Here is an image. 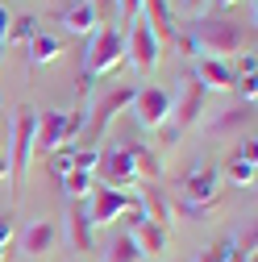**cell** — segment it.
Here are the masks:
<instances>
[{"instance_id":"obj_1","label":"cell","mask_w":258,"mask_h":262,"mask_svg":"<svg viewBox=\"0 0 258 262\" xmlns=\"http://www.w3.org/2000/svg\"><path fill=\"white\" fill-rule=\"evenodd\" d=\"M183 34L200 46V54L208 50V58H225V62L238 58V54L254 42V29H250V25H242V21H233V17H217V13H212V17H191Z\"/></svg>"},{"instance_id":"obj_2","label":"cell","mask_w":258,"mask_h":262,"mask_svg":"<svg viewBox=\"0 0 258 262\" xmlns=\"http://www.w3.org/2000/svg\"><path fill=\"white\" fill-rule=\"evenodd\" d=\"M34 121L38 108L34 104H17L13 113V134H9V179H13V200H21V183L29 175V158H34Z\"/></svg>"},{"instance_id":"obj_3","label":"cell","mask_w":258,"mask_h":262,"mask_svg":"<svg viewBox=\"0 0 258 262\" xmlns=\"http://www.w3.org/2000/svg\"><path fill=\"white\" fill-rule=\"evenodd\" d=\"M125 54V34L113 25H100L92 34V46H88V58H83V71H79V100H83V92L92 79H100L109 71H117V62Z\"/></svg>"},{"instance_id":"obj_4","label":"cell","mask_w":258,"mask_h":262,"mask_svg":"<svg viewBox=\"0 0 258 262\" xmlns=\"http://www.w3.org/2000/svg\"><path fill=\"white\" fill-rule=\"evenodd\" d=\"M83 104L75 108V113H38V121H34V154L42 150V154H54V150H62V146H71V138L83 129Z\"/></svg>"},{"instance_id":"obj_5","label":"cell","mask_w":258,"mask_h":262,"mask_svg":"<svg viewBox=\"0 0 258 262\" xmlns=\"http://www.w3.org/2000/svg\"><path fill=\"white\" fill-rule=\"evenodd\" d=\"M171 108H175V96L158 83H142L134 92V117L146 125V129H163L171 121Z\"/></svg>"},{"instance_id":"obj_6","label":"cell","mask_w":258,"mask_h":262,"mask_svg":"<svg viewBox=\"0 0 258 262\" xmlns=\"http://www.w3.org/2000/svg\"><path fill=\"white\" fill-rule=\"evenodd\" d=\"M125 54H129V62H134V71H138V75H150V71L158 67V54H163V42L154 38V29L146 25V17H138L134 25H129Z\"/></svg>"},{"instance_id":"obj_7","label":"cell","mask_w":258,"mask_h":262,"mask_svg":"<svg viewBox=\"0 0 258 262\" xmlns=\"http://www.w3.org/2000/svg\"><path fill=\"white\" fill-rule=\"evenodd\" d=\"M217 171L212 167H196L179 179V200L175 204H187V208H217L221 204V191H217Z\"/></svg>"},{"instance_id":"obj_8","label":"cell","mask_w":258,"mask_h":262,"mask_svg":"<svg viewBox=\"0 0 258 262\" xmlns=\"http://www.w3.org/2000/svg\"><path fill=\"white\" fill-rule=\"evenodd\" d=\"M129 208H138L129 191H117V187H104V183H92V204H88V221H92V229H96V225H109V221H117V216H125Z\"/></svg>"},{"instance_id":"obj_9","label":"cell","mask_w":258,"mask_h":262,"mask_svg":"<svg viewBox=\"0 0 258 262\" xmlns=\"http://www.w3.org/2000/svg\"><path fill=\"white\" fill-rule=\"evenodd\" d=\"M204 108H208V92L200 88V79L191 75V79H183V92H179V104L171 108V129L175 134H183V129H191V125H200V117H204Z\"/></svg>"},{"instance_id":"obj_10","label":"cell","mask_w":258,"mask_h":262,"mask_svg":"<svg viewBox=\"0 0 258 262\" xmlns=\"http://www.w3.org/2000/svg\"><path fill=\"white\" fill-rule=\"evenodd\" d=\"M129 216V237H134V246L142 250V258H158L167 250V225H158V221H146V212L142 208H129L125 212Z\"/></svg>"},{"instance_id":"obj_11","label":"cell","mask_w":258,"mask_h":262,"mask_svg":"<svg viewBox=\"0 0 258 262\" xmlns=\"http://www.w3.org/2000/svg\"><path fill=\"white\" fill-rule=\"evenodd\" d=\"M54 17H58V25L67 29V34H75V38H83V34H96V29L104 25L100 9H96L92 0H71V5H62Z\"/></svg>"},{"instance_id":"obj_12","label":"cell","mask_w":258,"mask_h":262,"mask_svg":"<svg viewBox=\"0 0 258 262\" xmlns=\"http://www.w3.org/2000/svg\"><path fill=\"white\" fill-rule=\"evenodd\" d=\"M134 92H138V88H129V83H121V88H113L109 96H100V104L92 108V121H88V134H92V138H100L104 129H109V121H113V117H117L121 108H129V104H134Z\"/></svg>"},{"instance_id":"obj_13","label":"cell","mask_w":258,"mask_h":262,"mask_svg":"<svg viewBox=\"0 0 258 262\" xmlns=\"http://www.w3.org/2000/svg\"><path fill=\"white\" fill-rule=\"evenodd\" d=\"M100 175H104V187H117V191H125V187H134L138 183V171H134V158H129V146L125 150H109V154H100Z\"/></svg>"},{"instance_id":"obj_14","label":"cell","mask_w":258,"mask_h":262,"mask_svg":"<svg viewBox=\"0 0 258 262\" xmlns=\"http://www.w3.org/2000/svg\"><path fill=\"white\" fill-rule=\"evenodd\" d=\"M246 129H254V104H233V108L217 113L212 121H204L208 138H229V134H246Z\"/></svg>"},{"instance_id":"obj_15","label":"cell","mask_w":258,"mask_h":262,"mask_svg":"<svg viewBox=\"0 0 258 262\" xmlns=\"http://www.w3.org/2000/svg\"><path fill=\"white\" fill-rule=\"evenodd\" d=\"M196 79H200L204 92H229V88H238L233 67H229L225 58H208V54L196 58Z\"/></svg>"},{"instance_id":"obj_16","label":"cell","mask_w":258,"mask_h":262,"mask_svg":"<svg viewBox=\"0 0 258 262\" xmlns=\"http://www.w3.org/2000/svg\"><path fill=\"white\" fill-rule=\"evenodd\" d=\"M54 237H58V233H54V225H50V221H29V225H21L17 246H21L25 258H42V254H50Z\"/></svg>"},{"instance_id":"obj_17","label":"cell","mask_w":258,"mask_h":262,"mask_svg":"<svg viewBox=\"0 0 258 262\" xmlns=\"http://www.w3.org/2000/svg\"><path fill=\"white\" fill-rule=\"evenodd\" d=\"M142 17H146V25L154 29L158 42H175L179 25H175V13H171L167 0H142Z\"/></svg>"},{"instance_id":"obj_18","label":"cell","mask_w":258,"mask_h":262,"mask_svg":"<svg viewBox=\"0 0 258 262\" xmlns=\"http://www.w3.org/2000/svg\"><path fill=\"white\" fill-rule=\"evenodd\" d=\"M67 237H71V250H79V254L92 250V221H88L83 200H71V208H67Z\"/></svg>"},{"instance_id":"obj_19","label":"cell","mask_w":258,"mask_h":262,"mask_svg":"<svg viewBox=\"0 0 258 262\" xmlns=\"http://www.w3.org/2000/svg\"><path fill=\"white\" fill-rule=\"evenodd\" d=\"M29 67H46V62H54L58 54H62V42L54 38V34H46V29H38L34 38H29Z\"/></svg>"},{"instance_id":"obj_20","label":"cell","mask_w":258,"mask_h":262,"mask_svg":"<svg viewBox=\"0 0 258 262\" xmlns=\"http://www.w3.org/2000/svg\"><path fill=\"white\" fill-rule=\"evenodd\" d=\"M142 204H146V221H158V225H167L171 221V200L163 195V187L158 183H142Z\"/></svg>"},{"instance_id":"obj_21","label":"cell","mask_w":258,"mask_h":262,"mask_svg":"<svg viewBox=\"0 0 258 262\" xmlns=\"http://www.w3.org/2000/svg\"><path fill=\"white\" fill-rule=\"evenodd\" d=\"M129 158H134V171H138V179H158L163 175V162H158V154L150 150V146H129Z\"/></svg>"},{"instance_id":"obj_22","label":"cell","mask_w":258,"mask_h":262,"mask_svg":"<svg viewBox=\"0 0 258 262\" xmlns=\"http://www.w3.org/2000/svg\"><path fill=\"white\" fill-rule=\"evenodd\" d=\"M38 34V17L34 13H17L13 21H9V34H5V42H13V46H29V38Z\"/></svg>"},{"instance_id":"obj_23","label":"cell","mask_w":258,"mask_h":262,"mask_svg":"<svg viewBox=\"0 0 258 262\" xmlns=\"http://www.w3.org/2000/svg\"><path fill=\"white\" fill-rule=\"evenodd\" d=\"M104 262H146V258H142V250L134 246V237H129V233H121V237H113V242H109Z\"/></svg>"},{"instance_id":"obj_24","label":"cell","mask_w":258,"mask_h":262,"mask_svg":"<svg viewBox=\"0 0 258 262\" xmlns=\"http://www.w3.org/2000/svg\"><path fill=\"white\" fill-rule=\"evenodd\" d=\"M62 179V191H67V200H83V195L92 191V171H67V175H58Z\"/></svg>"},{"instance_id":"obj_25","label":"cell","mask_w":258,"mask_h":262,"mask_svg":"<svg viewBox=\"0 0 258 262\" xmlns=\"http://www.w3.org/2000/svg\"><path fill=\"white\" fill-rule=\"evenodd\" d=\"M233 250H238V242H233V237H221V242L204 246L196 262H229V258H233Z\"/></svg>"},{"instance_id":"obj_26","label":"cell","mask_w":258,"mask_h":262,"mask_svg":"<svg viewBox=\"0 0 258 262\" xmlns=\"http://www.w3.org/2000/svg\"><path fill=\"white\" fill-rule=\"evenodd\" d=\"M254 175H258L254 162H246V158H233V162H229V179H233L238 187H250V183H254Z\"/></svg>"},{"instance_id":"obj_27","label":"cell","mask_w":258,"mask_h":262,"mask_svg":"<svg viewBox=\"0 0 258 262\" xmlns=\"http://www.w3.org/2000/svg\"><path fill=\"white\" fill-rule=\"evenodd\" d=\"M113 5H117L121 21H129V25H134V21L142 17V0H113Z\"/></svg>"},{"instance_id":"obj_28","label":"cell","mask_w":258,"mask_h":262,"mask_svg":"<svg viewBox=\"0 0 258 262\" xmlns=\"http://www.w3.org/2000/svg\"><path fill=\"white\" fill-rule=\"evenodd\" d=\"M233 158H246V162H254V167H258V138H254V134H250V138H246V142H242V150H238V154H233Z\"/></svg>"},{"instance_id":"obj_29","label":"cell","mask_w":258,"mask_h":262,"mask_svg":"<svg viewBox=\"0 0 258 262\" xmlns=\"http://www.w3.org/2000/svg\"><path fill=\"white\" fill-rule=\"evenodd\" d=\"M9 246H13V225H9L5 216H0V258L9 254Z\"/></svg>"},{"instance_id":"obj_30","label":"cell","mask_w":258,"mask_h":262,"mask_svg":"<svg viewBox=\"0 0 258 262\" xmlns=\"http://www.w3.org/2000/svg\"><path fill=\"white\" fill-rule=\"evenodd\" d=\"M179 5H183V17H200L208 9V0H179Z\"/></svg>"},{"instance_id":"obj_31","label":"cell","mask_w":258,"mask_h":262,"mask_svg":"<svg viewBox=\"0 0 258 262\" xmlns=\"http://www.w3.org/2000/svg\"><path fill=\"white\" fill-rule=\"evenodd\" d=\"M9 21H13V13L0 5V46H5V34H9Z\"/></svg>"},{"instance_id":"obj_32","label":"cell","mask_w":258,"mask_h":262,"mask_svg":"<svg viewBox=\"0 0 258 262\" xmlns=\"http://www.w3.org/2000/svg\"><path fill=\"white\" fill-rule=\"evenodd\" d=\"M0 179H9V162H5V154H0Z\"/></svg>"}]
</instances>
